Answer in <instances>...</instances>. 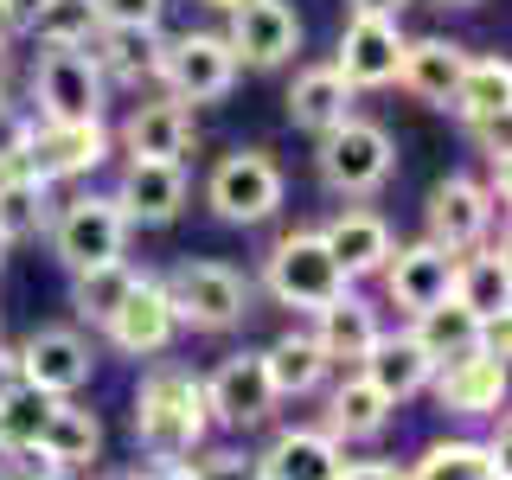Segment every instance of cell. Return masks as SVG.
<instances>
[{
  "mask_svg": "<svg viewBox=\"0 0 512 480\" xmlns=\"http://www.w3.org/2000/svg\"><path fill=\"white\" fill-rule=\"evenodd\" d=\"M391 416H397L391 397H384L365 372H352V365H346V378L327 391V416H320V429L346 448V442H378L384 429H391Z\"/></svg>",
  "mask_w": 512,
  "mask_h": 480,
  "instance_id": "44dd1931",
  "label": "cell"
},
{
  "mask_svg": "<svg viewBox=\"0 0 512 480\" xmlns=\"http://www.w3.org/2000/svg\"><path fill=\"white\" fill-rule=\"evenodd\" d=\"M320 244H327V256L346 269V282H359V276H378V269L391 263L397 231L384 224V212L346 205V212H333L327 224H320Z\"/></svg>",
  "mask_w": 512,
  "mask_h": 480,
  "instance_id": "ffe728a7",
  "label": "cell"
},
{
  "mask_svg": "<svg viewBox=\"0 0 512 480\" xmlns=\"http://www.w3.org/2000/svg\"><path fill=\"white\" fill-rule=\"evenodd\" d=\"M103 480H135V474H103Z\"/></svg>",
  "mask_w": 512,
  "mask_h": 480,
  "instance_id": "816d5d0a",
  "label": "cell"
},
{
  "mask_svg": "<svg viewBox=\"0 0 512 480\" xmlns=\"http://www.w3.org/2000/svg\"><path fill=\"white\" fill-rule=\"evenodd\" d=\"M58 186L32 180L26 167H0V237L7 244H26V237H45V224H52Z\"/></svg>",
  "mask_w": 512,
  "mask_h": 480,
  "instance_id": "d6a6232c",
  "label": "cell"
},
{
  "mask_svg": "<svg viewBox=\"0 0 512 480\" xmlns=\"http://www.w3.org/2000/svg\"><path fill=\"white\" fill-rule=\"evenodd\" d=\"M109 154H116V135H109V122H32L26 135V173L45 186H71V180H90L96 167H109Z\"/></svg>",
  "mask_w": 512,
  "mask_h": 480,
  "instance_id": "ba28073f",
  "label": "cell"
},
{
  "mask_svg": "<svg viewBox=\"0 0 512 480\" xmlns=\"http://www.w3.org/2000/svg\"><path fill=\"white\" fill-rule=\"evenodd\" d=\"M205 13H231V7H244V0H199Z\"/></svg>",
  "mask_w": 512,
  "mask_h": 480,
  "instance_id": "7dc6e473",
  "label": "cell"
},
{
  "mask_svg": "<svg viewBox=\"0 0 512 480\" xmlns=\"http://www.w3.org/2000/svg\"><path fill=\"white\" fill-rule=\"evenodd\" d=\"M282 199H288V180L263 148H231L205 173V205L224 224H269L282 212Z\"/></svg>",
  "mask_w": 512,
  "mask_h": 480,
  "instance_id": "8992f818",
  "label": "cell"
},
{
  "mask_svg": "<svg viewBox=\"0 0 512 480\" xmlns=\"http://www.w3.org/2000/svg\"><path fill=\"white\" fill-rule=\"evenodd\" d=\"M340 480H404V468L397 461H346Z\"/></svg>",
  "mask_w": 512,
  "mask_h": 480,
  "instance_id": "60d3db41",
  "label": "cell"
},
{
  "mask_svg": "<svg viewBox=\"0 0 512 480\" xmlns=\"http://www.w3.org/2000/svg\"><path fill=\"white\" fill-rule=\"evenodd\" d=\"M263 480H340L346 468V448L327 436V429H276V442L256 455Z\"/></svg>",
  "mask_w": 512,
  "mask_h": 480,
  "instance_id": "603a6c76",
  "label": "cell"
},
{
  "mask_svg": "<svg viewBox=\"0 0 512 480\" xmlns=\"http://www.w3.org/2000/svg\"><path fill=\"white\" fill-rule=\"evenodd\" d=\"M404 480H506V448L474 442V436H448V442H429L404 468Z\"/></svg>",
  "mask_w": 512,
  "mask_h": 480,
  "instance_id": "4dcf8cb0",
  "label": "cell"
},
{
  "mask_svg": "<svg viewBox=\"0 0 512 480\" xmlns=\"http://www.w3.org/2000/svg\"><path fill=\"white\" fill-rule=\"evenodd\" d=\"M173 301V320L192 333H231L244 327L250 308H256V282L244 269L231 263H212V256H186V263H173V276H160Z\"/></svg>",
  "mask_w": 512,
  "mask_h": 480,
  "instance_id": "7a4b0ae2",
  "label": "cell"
},
{
  "mask_svg": "<svg viewBox=\"0 0 512 480\" xmlns=\"http://www.w3.org/2000/svg\"><path fill=\"white\" fill-rule=\"evenodd\" d=\"M436 7H480V0H436Z\"/></svg>",
  "mask_w": 512,
  "mask_h": 480,
  "instance_id": "681fc988",
  "label": "cell"
},
{
  "mask_svg": "<svg viewBox=\"0 0 512 480\" xmlns=\"http://www.w3.org/2000/svg\"><path fill=\"white\" fill-rule=\"evenodd\" d=\"M314 173L333 199H372V192L397 173V141L391 128L372 116H346L340 128H327L314 148Z\"/></svg>",
  "mask_w": 512,
  "mask_h": 480,
  "instance_id": "277c9868",
  "label": "cell"
},
{
  "mask_svg": "<svg viewBox=\"0 0 512 480\" xmlns=\"http://www.w3.org/2000/svg\"><path fill=\"white\" fill-rule=\"evenodd\" d=\"M96 13H103V26H160L167 0H96Z\"/></svg>",
  "mask_w": 512,
  "mask_h": 480,
  "instance_id": "ab89813d",
  "label": "cell"
},
{
  "mask_svg": "<svg viewBox=\"0 0 512 480\" xmlns=\"http://www.w3.org/2000/svg\"><path fill=\"white\" fill-rule=\"evenodd\" d=\"M39 448L52 455L58 474H77V468H90V461L103 455V423H96V410H84L77 397H58L52 416H45Z\"/></svg>",
  "mask_w": 512,
  "mask_h": 480,
  "instance_id": "1f68e13d",
  "label": "cell"
},
{
  "mask_svg": "<svg viewBox=\"0 0 512 480\" xmlns=\"http://www.w3.org/2000/svg\"><path fill=\"white\" fill-rule=\"evenodd\" d=\"M263 372H269V391H276V404H288V397H314L320 384H327V352H320V340L308 327H288L282 340L263 346Z\"/></svg>",
  "mask_w": 512,
  "mask_h": 480,
  "instance_id": "f1b7e54d",
  "label": "cell"
},
{
  "mask_svg": "<svg viewBox=\"0 0 512 480\" xmlns=\"http://www.w3.org/2000/svg\"><path fill=\"white\" fill-rule=\"evenodd\" d=\"M109 199L122 205L128 231H135V224L160 231V224H173V218L186 212V199H192L186 160H122V180H116Z\"/></svg>",
  "mask_w": 512,
  "mask_h": 480,
  "instance_id": "4fadbf2b",
  "label": "cell"
},
{
  "mask_svg": "<svg viewBox=\"0 0 512 480\" xmlns=\"http://www.w3.org/2000/svg\"><path fill=\"white\" fill-rule=\"evenodd\" d=\"M448 109H455V122L468 128H493V122H506V109H512V64L506 52H480L468 58V71H461V84L455 96H448Z\"/></svg>",
  "mask_w": 512,
  "mask_h": 480,
  "instance_id": "4316f807",
  "label": "cell"
},
{
  "mask_svg": "<svg viewBox=\"0 0 512 480\" xmlns=\"http://www.w3.org/2000/svg\"><path fill=\"white\" fill-rule=\"evenodd\" d=\"M352 372H365L384 397H391V404H410V397H423V391H429L436 365H429V352L410 340V327H397V333H378L372 352H365Z\"/></svg>",
  "mask_w": 512,
  "mask_h": 480,
  "instance_id": "cb8c5ba5",
  "label": "cell"
},
{
  "mask_svg": "<svg viewBox=\"0 0 512 480\" xmlns=\"http://www.w3.org/2000/svg\"><path fill=\"white\" fill-rule=\"evenodd\" d=\"M135 480H192V461H148Z\"/></svg>",
  "mask_w": 512,
  "mask_h": 480,
  "instance_id": "7bdbcfd3",
  "label": "cell"
},
{
  "mask_svg": "<svg viewBox=\"0 0 512 480\" xmlns=\"http://www.w3.org/2000/svg\"><path fill=\"white\" fill-rule=\"evenodd\" d=\"M0 7H7V13H13V26H20V32H26V20H32V13H39V7H45V0H0Z\"/></svg>",
  "mask_w": 512,
  "mask_h": 480,
  "instance_id": "f6af8a7d",
  "label": "cell"
},
{
  "mask_svg": "<svg viewBox=\"0 0 512 480\" xmlns=\"http://www.w3.org/2000/svg\"><path fill=\"white\" fill-rule=\"evenodd\" d=\"M429 391H436L442 416H468V423L500 416L506 410V359H500V352H487V346H474V352H461V359L436 365Z\"/></svg>",
  "mask_w": 512,
  "mask_h": 480,
  "instance_id": "2e32d148",
  "label": "cell"
},
{
  "mask_svg": "<svg viewBox=\"0 0 512 480\" xmlns=\"http://www.w3.org/2000/svg\"><path fill=\"white\" fill-rule=\"evenodd\" d=\"M237 71H244V64L224 45V32H180V39H167V52H160V90L186 109L231 96Z\"/></svg>",
  "mask_w": 512,
  "mask_h": 480,
  "instance_id": "9c48e42d",
  "label": "cell"
},
{
  "mask_svg": "<svg viewBox=\"0 0 512 480\" xmlns=\"http://www.w3.org/2000/svg\"><path fill=\"white\" fill-rule=\"evenodd\" d=\"M397 64H404V26L397 20H346L340 52H333V71H340L352 90L397 84Z\"/></svg>",
  "mask_w": 512,
  "mask_h": 480,
  "instance_id": "d6986e66",
  "label": "cell"
},
{
  "mask_svg": "<svg viewBox=\"0 0 512 480\" xmlns=\"http://www.w3.org/2000/svg\"><path fill=\"white\" fill-rule=\"evenodd\" d=\"M58 480H71V474H58Z\"/></svg>",
  "mask_w": 512,
  "mask_h": 480,
  "instance_id": "f5cc1de1",
  "label": "cell"
},
{
  "mask_svg": "<svg viewBox=\"0 0 512 480\" xmlns=\"http://www.w3.org/2000/svg\"><path fill=\"white\" fill-rule=\"evenodd\" d=\"M404 7H410V0H346L352 20H397Z\"/></svg>",
  "mask_w": 512,
  "mask_h": 480,
  "instance_id": "b9f144b4",
  "label": "cell"
},
{
  "mask_svg": "<svg viewBox=\"0 0 512 480\" xmlns=\"http://www.w3.org/2000/svg\"><path fill=\"white\" fill-rule=\"evenodd\" d=\"M455 301L480 320V327L506 320V301H512L506 244H474V250H461V256H455Z\"/></svg>",
  "mask_w": 512,
  "mask_h": 480,
  "instance_id": "83f0119b",
  "label": "cell"
},
{
  "mask_svg": "<svg viewBox=\"0 0 512 480\" xmlns=\"http://www.w3.org/2000/svg\"><path fill=\"white\" fill-rule=\"evenodd\" d=\"M160 52H167V32L160 26H103L90 39V58L103 71V84H160Z\"/></svg>",
  "mask_w": 512,
  "mask_h": 480,
  "instance_id": "7402d4cb",
  "label": "cell"
},
{
  "mask_svg": "<svg viewBox=\"0 0 512 480\" xmlns=\"http://www.w3.org/2000/svg\"><path fill=\"white\" fill-rule=\"evenodd\" d=\"M148 269H135L128 256H109V263H96V269H77L71 276V308L90 320V327H103L109 314L128 301V288H135Z\"/></svg>",
  "mask_w": 512,
  "mask_h": 480,
  "instance_id": "e575fe53",
  "label": "cell"
},
{
  "mask_svg": "<svg viewBox=\"0 0 512 480\" xmlns=\"http://www.w3.org/2000/svg\"><path fill=\"white\" fill-rule=\"evenodd\" d=\"M7 384H20V346L0 340V391H7Z\"/></svg>",
  "mask_w": 512,
  "mask_h": 480,
  "instance_id": "ee69618b",
  "label": "cell"
},
{
  "mask_svg": "<svg viewBox=\"0 0 512 480\" xmlns=\"http://www.w3.org/2000/svg\"><path fill=\"white\" fill-rule=\"evenodd\" d=\"M192 480H263L250 448H199L192 455Z\"/></svg>",
  "mask_w": 512,
  "mask_h": 480,
  "instance_id": "74e56055",
  "label": "cell"
},
{
  "mask_svg": "<svg viewBox=\"0 0 512 480\" xmlns=\"http://www.w3.org/2000/svg\"><path fill=\"white\" fill-rule=\"evenodd\" d=\"M224 45L250 71H282L301 52V13L288 0H244V7L224 13Z\"/></svg>",
  "mask_w": 512,
  "mask_h": 480,
  "instance_id": "8fae6325",
  "label": "cell"
},
{
  "mask_svg": "<svg viewBox=\"0 0 512 480\" xmlns=\"http://www.w3.org/2000/svg\"><path fill=\"white\" fill-rule=\"evenodd\" d=\"M135 448L148 461H192L205 442H212V410H205V384L186 365H154L148 378L135 384Z\"/></svg>",
  "mask_w": 512,
  "mask_h": 480,
  "instance_id": "6da1fadb",
  "label": "cell"
},
{
  "mask_svg": "<svg viewBox=\"0 0 512 480\" xmlns=\"http://www.w3.org/2000/svg\"><path fill=\"white\" fill-rule=\"evenodd\" d=\"M308 333L320 340L327 365H359L365 352H372V340L384 333V320H378V308H372L365 295H352V288H346L333 308H320V314H314V327H308Z\"/></svg>",
  "mask_w": 512,
  "mask_h": 480,
  "instance_id": "f546056e",
  "label": "cell"
},
{
  "mask_svg": "<svg viewBox=\"0 0 512 480\" xmlns=\"http://www.w3.org/2000/svg\"><path fill=\"white\" fill-rule=\"evenodd\" d=\"M480 333H487V327H480L455 295L436 301V308H423V314H410V340L429 352V365H448V359H461V352H474Z\"/></svg>",
  "mask_w": 512,
  "mask_h": 480,
  "instance_id": "836d02e7",
  "label": "cell"
},
{
  "mask_svg": "<svg viewBox=\"0 0 512 480\" xmlns=\"http://www.w3.org/2000/svg\"><path fill=\"white\" fill-rule=\"evenodd\" d=\"M352 90L333 64H308V71H295V84H288V122L301 128V135H327V128H340L346 116H359V103H352Z\"/></svg>",
  "mask_w": 512,
  "mask_h": 480,
  "instance_id": "d4e9b609",
  "label": "cell"
},
{
  "mask_svg": "<svg viewBox=\"0 0 512 480\" xmlns=\"http://www.w3.org/2000/svg\"><path fill=\"white\" fill-rule=\"evenodd\" d=\"M103 340L122 352V359H160L173 340H180V320H173V301L160 276H141L128 288V301L103 320Z\"/></svg>",
  "mask_w": 512,
  "mask_h": 480,
  "instance_id": "5bb4252c",
  "label": "cell"
},
{
  "mask_svg": "<svg viewBox=\"0 0 512 480\" xmlns=\"http://www.w3.org/2000/svg\"><path fill=\"white\" fill-rule=\"evenodd\" d=\"M205 384V410H212V429H263L269 416H276V391H269V372H263V352H224L212 365V378Z\"/></svg>",
  "mask_w": 512,
  "mask_h": 480,
  "instance_id": "30bf717a",
  "label": "cell"
},
{
  "mask_svg": "<svg viewBox=\"0 0 512 480\" xmlns=\"http://www.w3.org/2000/svg\"><path fill=\"white\" fill-rule=\"evenodd\" d=\"M487 231H493V199L480 192V180L448 173V180L429 186V199H423V237H429V244H442L448 256H461V250L487 244Z\"/></svg>",
  "mask_w": 512,
  "mask_h": 480,
  "instance_id": "7c38bea8",
  "label": "cell"
},
{
  "mask_svg": "<svg viewBox=\"0 0 512 480\" xmlns=\"http://www.w3.org/2000/svg\"><path fill=\"white\" fill-rule=\"evenodd\" d=\"M346 269L327 256V244H320V231H282L276 244H269L263 256V295L276 301V308L288 314H320L333 308V301L346 295Z\"/></svg>",
  "mask_w": 512,
  "mask_h": 480,
  "instance_id": "3957f363",
  "label": "cell"
},
{
  "mask_svg": "<svg viewBox=\"0 0 512 480\" xmlns=\"http://www.w3.org/2000/svg\"><path fill=\"white\" fill-rule=\"evenodd\" d=\"M26 96H32L26 103L32 122H96L109 103V84H103L90 52H52V45H39Z\"/></svg>",
  "mask_w": 512,
  "mask_h": 480,
  "instance_id": "5b68a950",
  "label": "cell"
},
{
  "mask_svg": "<svg viewBox=\"0 0 512 480\" xmlns=\"http://www.w3.org/2000/svg\"><path fill=\"white\" fill-rule=\"evenodd\" d=\"M26 135H32V109L13 103V96L0 90V167H26V160H20Z\"/></svg>",
  "mask_w": 512,
  "mask_h": 480,
  "instance_id": "f35d334b",
  "label": "cell"
},
{
  "mask_svg": "<svg viewBox=\"0 0 512 480\" xmlns=\"http://www.w3.org/2000/svg\"><path fill=\"white\" fill-rule=\"evenodd\" d=\"M468 45L455 39H404V64H397V84H404L416 103L429 109H448V96H455L461 71H468Z\"/></svg>",
  "mask_w": 512,
  "mask_h": 480,
  "instance_id": "484cf974",
  "label": "cell"
},
{
  "mask_svg": "<svg viewBox=\"0 0 512 480\" xmlns=\"http://www.w3.org/2000/svg\"><path fill=\"white\" fill-rule=\"evenodd\" d=\"M13 32H20V26H13V13L0 7V45H13Z\"/></svg>",
  "mask_w": 512,
  "mask_h": 480,
  "instance_id": "bcb514c9",
  "label": "cell"
},
{
  "mask_svg": "<svg viewBox=\"0 0 512 480\" xmlns=\"http://www.w3.org/2000/svg\"><path fill=\"white\" fill-rule=\"evenodd\" d=\"M0 90H7V45H0Z\"/></svg>",
  "mask_w": 512,
  "mask_h": 480,
  "instance_id": "c3c4849f",
  "label": "cell"
},
{
  "mask_svg": "<svg viewBox=\"0 0 512 480\" xmlns=\"http://www.w3.org/2000/svg\"><path fill=\"white\" fill-rule=\"evenodd\" d=\"M96 372V346L84 340V327H32L20 346V378L39 384L52 397H77Z\"/></svg>",
  "mask_w": 512,
  "mask_h": 480,
  "instance_id": "9a60e30c",
  "label": "cell"
},
{
  "mask_svg": "<svg viewBox=\"0 0 512 480\" xmlns=\"http://www.w3.org/2000/svg\"><path fill=\"white\" fill-rule=\"evenodd\" d=\"M45 237H52V256L77 276V269H96L128 250V218L109 192H71L45 224Z\"/></svg>",
  "mask_w": 512,
  "mask_h": 480,
  "instance_id": "52a82bcc",
  "label": "cell"
},
{
  "mask_svg": "<svg viewBox=\"0 0 512 480\" xmlns=\"http://www.w3.org/2000/svg\"><path fill=\"white\" fill-rule=\"evenodd\" d=\"M7 256H13V244H7V237H0V269H7Z\"/></svg>",
  "mask_w": 512,
  "mask_h": 480,
  "instance_id": "f907efd6",
  "label": "cell"
},
{
  "mask_svg": "<svg viewBox=\"0 0 512 480\" xmlns=\"http://www.w3.org/2000/svg\"><path fill=\"white\" fill-rule=\"evenodd\" d=\"M378 276H384V301H391L397 314H423V308H436V301L455 295V256L442 244H429V237H416V244L391 250V263H384Z\"/></svg>",
  "mask_w": 512,
  "mask_h": 480,
  "instance_id": "e0dca14e",
  "label": "cell"
},
{
  "mask_svg": "<svg viewBox=\"0 0 512 480\" xmlns=\"http://www.w3.org/2000/svg\"><path fill=\"white\" fill-rule=\"evenodd\" d=\"M58 397L52 391H39V384H7L0 391V448H32L45 436V416H52Z\"/></svg>",
  "mask_w": 512,
  "mask_h": 480,
  "instance_id": "8d00e7d4",
  "label": "cell"
},
{
  "mask_svg": "<svg viewBox=\"0 0 512 480\" xmlns=\"http://www.w3.org/2000/svg\"><path fill=\"white\" fill-rule=\"evenodd\" d=\"M26 32L52 52H90V39L103 32V13H96V0H45L26 20Z\"/></svg>",
  "mask_w": 512,
  "mask_h": 480,
  "instance_id": "d590c367",
  "label": "cell"
},
{
  "mask_svg": "<svg viewBox=\"0 0 512 480\" xmlns=\"http://www.w3.org/2000/svg\"><path fill=\"white\" fill-rule=\"evenodd\" d=\"M192 135H199V122H192L186 103H173L167 90L148 96V103H135L116 128V148L128 160H186L192 154Z\"/></svg>",
  "mask_w": 512,
  "mask_h": 480,
  "instance_id": "ac0fdd59",
  "label": "cell"
}]
</instances>
